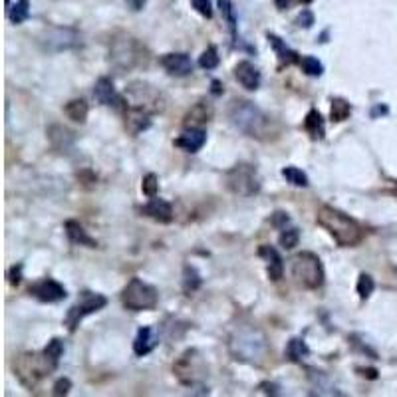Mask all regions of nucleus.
I'll return each instance as SVG.
<instances>
[{
    "label": "nucleus",
    "instance_id": "e433bc0d",
    "mask_svg": "<svg viewBox=\"0 0 397 397\" xmlns=\"http://www.w3.org/2000/svg\"><path fill=\"white\" fill-rule=\"evenodd\" d=\"M191 2H193V8H195L201 16H205V19H210V16H213L210 0H191Z\"/></svg>",
    "mask_w": 397,
    "mask_h": 397
},
{
    "label": "nucleus",
    "instance_id": "7ed1b4c3",
    "mask_svg": "<svg viewBox=\"0 0 397 397\" xmlns=\"http://www.w3.org/2000/svg\"><path fill=\"white\" fill-rule=\"evenodd\" d=\"M292 276L296 282L308 288V290H318L324 284V266L322 261L314 252H298L292 258Z\"/></svg>",
    "mask_w": 397,
    "mask_h": 397
},
{
    "label": "nucleus",
    "instance_id": "a878e982",
    "mask_svg": "<svg viewBox=\"0 0 397 397\" xmlns=\"http://www.w3.org/2000/svg\"><path fill=\"white\" fill-rule=\"evenodd\" d=\"M201 284H203V278H201L199 270L191 265L185 266L183 268V290L187 294H193V292H197L201 288Z\"/></svg>",
    "mask_w": 397,
    "mask_h": 397
},
{
    "label": "nucleus",
    "instance_id": "dca6fc26",
    "mask_svg": "<svg viewBox=\"0 0 397 397\" xmlns=\"http://www.w3.org/2000/svg\"><path fill=\"white\" fill-rule=\"evenodd\" d=\"M195 361H197V352L195 350H187L179 361L175 363V374H177V378L181 379L185 385H195L197 383V368H195Z\"/></svg>",
    "mask_w": 397,
    "mask_h": 397
},
{
    "label": "nucleus",
    "instance_id": "f8f14e48",
    "mask_svg": "<svg viewBox=\"0 0 397 397\" xmlns=\"http://www.w3.org/2000/svg\"><path fill=\"white\" fill-rule=\"evenodd\" d=\"M159 62L169 76L185 77L193 72V62L187 54H165Z\"/></svg>",
    "mask_w": 397,
    "mask_h": 397
},
{
    "label": "nucleus",
    "instance_id": "5701e85b",
    "mask_svg": "<svg viewBox=\"0 0 397 397\" xmlns=\"http://www.w3.org/2000/svg\"><path fill=\"white\" fill-rule=\"evenodd\" d=\"M304 130H306V133H308L314 141L324 139L326 125H324V117H322L318 110H310V112H308L306 119H304Z\"/></svg>",
    "mask_w": 397,
    "mask_h": 397
},
{
    "label": "nucleus",
    "instance_id": "39448f33",
    "mask_svg": "<svg viewBox=\"0 0 397 397\" xmlns=\"http://www.w3.org/2000/svg\"><path fill=\"white\" fill-rule=\"evenodd\" d=\"M225 183H227L228 191L241 197H252L261 191L258 173L248 163H239L232 169H228L225 173Z\"/></svg>",
    "mask_w": 397,
    "mask_h": 397
},
{
    "label": "nucleus",
    "instance_id": "f257e3e1",
    "mask_svg": "<svg viewBox=\"0 0 397 397\" xmlns=\"http://www.w3.org/2000/svg\"><path fill=\"white\" fill-rule=\"evenodd\" d=\"M227 115L230 123L239 132L246 133L248 137L268 141L278 135V128L274 125V121L258 106H254L248 99H232L228 106Z\"/></svg>",
    "mask_w": 397,
    "mask_h": 397
},
{
    "label": "nucleus",
    "instance_id": "72a5a7b5",
    "mask_svg": "<svg viewBox=\"0 0 397 397\" xmlns=\"http://www.w3.org/2000/svg\"><path fill=\"white\" fill-rule=\"evenodd\" d=\"M298 241H300V230L298 228H284L282 232H280V237H278V243L286 250L294 248V246L298 245Z\"/></svg>",
    "mask_w": 397,
    "mask_h": 397
},
{
    "label": "nucleus",
    "instance_id": "a211bd4d",
    "mask_svg": "<svg viewBox=\"0 0 397 397\" xmlns=\"http://www.w3.org/2000/svg\"><path fill=\"white\" fill-rule=\"evenodd\" d=\"M266 38H268L272 50H274L276 56H278V68H286V66H292V64H300L302 58H298V54H296L292 48H288L286 42H282V38H278L276 34H270V32L266 34Z\"/></svg>",
    "mask_w": 397,
    "mask_h": 397
},
{
    "label": "nucleus",
    "instance_id": "6ab92c4d",
    "mask_svg": "<svg viewBox=\"0 0 397 397\" xmlns=\"http://www.w3.org/2000/svg\"><path fill=\"white\" fill-rule=\"evenodd\" d=\"M210 117H213V106L208 101H199L187 112L183 123H185L187 130L189 128H203L205 123L210 121Z\"/></svg>",
    "mask_w": 397,
    "mask_h": 397
},
{
    "label": "nucleus",
    "instance_id": "bb28decb",
    "mask_svg": "<svg viewBox=\"0 0 397 397\" xmlns=\"http://www.w3.org/2000/svg\"><path fill=\"white\" fill-rule=\"evenodd\" d=\"M44 356H46V359L50 361V365L56 370L58 363H60V358L64 356V341L58 340V338H54V340L48 341V346L44 348V352H42Z\"/></svg>",
    "mask_w": 397,
    "mask_h": 397
},
{
    "label": "nucleus",
    "instance_id": "c756f323",
    "mask_svg": "<svg viewBox=\"0 0 397 397\" xmlns=\"http://www.w3.org/2000/svg\"><path fill=\"white\" fill-rule=\"evenodd\" d=\"M282 177L294 187H308V175L300 171L298 167H284L282 169Z\"/></svg>",
    "mask_w": 397,
    "mask_h": 397
},
{
    "label": "nucleus",
    "instance_id": "4c0bfd02",
    "mask_svg": "<svg viewBox=\"0 0 397 397\" xmlns=\"http://www.w3.org/2000/svg\"><path fill=\"white\" fill-rule=\"evenodd\" d=\"M72 389V381L68 378L58 379L56 385H54V396H66L68 392Z\"/></svg>",
    "mask_w": 397,
    "mask_h": 397
},
{
    "label": "nucleus",
    "instance_id": "0eeeda50",
    "mask_svg": "<svg viewBox=\"0 0 397 397\" xmlns=\"http://www.w3.org/2000/svg\"><path fill=\"white\" fill-rule=\"evenodd\" d=\"M50 370H54V368L50 365V361L46 359L44 354H42V358H38L36 354H24L16 359V376L26 387H34L36 381L42 376H46Z\"/></svg>",
    "mask_w": 397,
    "mask_h": 397
},
{
    "label": "nucleus",
    "instance_id": "1a4fd4ad",
    "mask_svg": "<svg viewBox=\"0 0 397 397\" xmlns=\"http://www.w3.org/2000/svg\"><path fill=\"white\" fill-rule=\"evenodd\" d=\"M30 294L34 298H38L40 302L50 304L60 302V300H64L68 296L66 288L60 282H56V280H52V278H44V280H40L34 286H30Z\"/></svg>",
    "mask_w": 397,
    "mask_h": 397
},
{
    "label": "nucleus",
    "instance_id": "2f4dec72",
    "mask_svg": "<svg viewBox=\"0 0 397 397\" xmlns=\"http://www.w3.org/2000/svg\"><path fill=\"white\" fill-rule=\"evenodd\" d=\"M300 68L304 70V74L312 77H318L324 74V66H322L320 60H316L314 56H304L300 60Z\"/></svg>",
    "mask_w": 397,
    "mask_h": 397
},
{
    "label": "nucleus",
    "instance_id": "ddd939ff",
    "mask_svg": "<svg viewBox=\"0 0 397 397\" xmlns=\"http://www.w3.org/2000/svg\"><path fill=\"white\" fill-rule=\"evenodd\" d=\"M205 141H207V133L203 128H189L175 139V147L187 153H197L205 145Z\"/></svg>",
    "mask_w": 397,
    "mask_h": 397
},
{
    "label": "nucleus",
    "instance_id": "4be33fe9",
    "mask_svg": "<svg viewBox=\"0 0 397 397\" xmlns=\"http://www.w3.org/2000/svg\"><path fill=\"white\" fill-rule=\"evenodd\" d=\"M66 234H68V239L74 245L88 246V248H95L97 246V243L84 230V227L77 221H66Z\"/></svg>",
    "mask_w": 397,
    "mask_h": 397
},
{
    "label": "nucleus",
    "instance_id": "473e14b6",
    "mask_svg": "<svg viewBox=\"0 0 397 397\" xmlns=\"http://www.w3.org/2000/svg\"><path fill=\"white\" fill-rule=\"evenodd\" d=\"M219 62H221V58H219V52H217L215 46H208L207 50L201 54V58H199V66L203 70H215L219 66Z\"/></svg>",
    "mask_w": 397,
    "mask_h": 397
},
{
    "label": "nucleus",
    "instance_id": "2eb2a0df",
    "mask_svg": "<svg viewBox=\"0 0 397 397\" xmlns=\"http://www.w3.org/2000/svg\"><path fill=\"white\" fill-rule=\"evenodd\" d=\"M234 77L239 80V84L246 88V90H250V92H254V90H258V86H261V72H258V68L252 64V62H239L237 66H234Z\"/></svg>",
    "mask_w": 397,
    "mask_h": 397
},
{
    "label": "nucleus",
    "instance_id": "a19ab883",
    "mask_svg": "<svg viewBox=\"0 0 397 397\" xmlns=\"http://www.w3.org/2000/svg\"><path fill=\"white\" fill-rule=\"evenodd\" d=\"M22 265L19 266H12L10 268V272H8V280H10V284H14V286H19L20 280H22Z\"/></svg>",
    "mask_w": 397,
    "mask_h": 397
},
{
    "label": "nucleus",
    "instance_id": "4468645a",
    "mask_svg": "<svg viewBox=\"0 0 397 397\" xmlns=\"http://www.w3.org/2000/svg\"><path fill=\"white\" fill-rule=\"evenodd\" d=\"M141 215L149 217V219L157 221V223L167 225V223L173 221V207H171L165 199L152 197V201H149L147 205H143V207H141Z\"/></svg>",
    "mask_w": 397,
    "mask_h": 397
},
{
    "label": "nucleus",
    "instance_id": "6e6552de",
    "mask_svg": "<svg viewBox=\"0 0 397 397\" xmlns=\"http://www.w3.org/2000/svg\"><path fill=\"white\" fill-rule=\"evenodd\" d=\"M125 95L132 97L130 106H139L143 110H149L152 114L163 110V106H161L163 97H161V94L157 90H153L152 86H147V84H133L132 88H128Z\"/></svg>",
    "mask_w": 397,
    "mask_h": 397
},
{
    "label": "nucleus",
    "instance_id": "58836bf2",
    "mask_svg": "<svg viewBox=\"0 0 397 397\" xmlns=\"http://www.w3.org/2000/svg\"><path fill=\"white\" fill-rule=\"evenodd\" d=\"M296 24H298L300 28H310V26L314 24V14H312L310 10H302V14L296 19Z\"/></svg>",
    "mask_w": 397,
    "mask_h": 397
},
{
    "label": "nucleus",
    "instance_id": "c9c22d12",
    "mask_svg": "<svg viewBox=\"0 0 397 397\" xmlns=\"http://www.w3.org/2000/svg\"><path fill=\"white\" fill-rule=\"evenodd\" d=\"M143 193L152 199V197H157V191H159V181H157V175L155 173H147L143 177V185H141Z\"/></svg>",
    "mask_w": 397,
    "mask_h": 397
},
{
    "label": "nucleus",
    "instance_id": "b1692460",
    "mask_svg": "<svg viewBox=\"0 0 397 397\" xmlns=\"http://www.w3.org/2000/svg\"><path fill=\"white\" fill-rule=\"evenodd\" d=\"M306 356H310V348L306 346L302 338H292L286 346V358L294 363H300Z\"/></svg>",
    "mask_w": 397,
    "mask_h": 397
},
{
    "label": "nucleus",
    "instance_id": "f03ea898",
    "mask_svg": "<svg viewBox=\"0 0 397 397\" xmlns=\"http://www.w3.org/2000/svg\"><path fill=\"white\" fill-rule=\"evenodd\" d=\"M316 221H318V225L324 230H328L334 237V241L338 243V246H356L365 237V230L361 228L358 221H354L346 213L330 207V205H322L318 208Z\"/></svg>",
    "mask_w": 397,
    "mask_h": 397
},
{
    "label": "nucleus",
    "instance_id": "20e7f679",
    "mask_svg": "<svg viewBox=\"0 0 397 397\" xmlns=\"http://www.w3.org/2000/svg\"><path fill=\"white\" fill-rule=\"evenodd\" d=\"M159 302V294L152 284L143 282L141 278H132L121 290V304L132 312L153 310Z\"/></svg>",
    "mask_w": 397,
    "mask_h": 397
},
{
    "label": "nucleus",
    "instance_id": "79ce46f5",
    "mask_svg": "<svg viewBox=\"0 0 397 397\" xmlns=\"http://www.w3.org/2000/svg\"><path fill=\"white\" fill-rule=\"evenodd\" d=\"M125 2H128V6L132 8L133 12H139V10L145 6V2H147V0H125Z\"/></svg>",
    "mask_w": 397,
    "mask_h": 397
},
{
    "label": "nucleus",
    "instance_id": "9d476101",
    "mask_svg": "<svg viewBox=\"0 0 397 397\" xmlns=\"http://www.w3.org/2000/svg\"><path fill=\"white\" fill-rule=\"evenodd\" d=\"M94 95L99 104H104V106H108V108H114V110H123V108H125L123 97L115 92L114 82H112L110 77H99V80L95 82Z\"/></svg>",
    "mask_w": 397,
    "mask_h": 397
},
{
    "label": "nucleus",
    "instance_id": "412c9836",
    "mask_svg": "<svg viewBox=\"0 0 397 397\" xmlns=\"http://www.w3.org/2000/svg\"><path fill=\"white\" fill-rule=\"evenodd\" d=\"M155 346H157V336H155L153 328H147V326L139 328V332H137V336H135V341H133V352H135V356H147V354H152Z\"/></svg>",
    "mask_w": 397,
    "mask_h": 397
},
{
    "label": "nucleus",
    "instance_id": "cd10ccee",
    "mask_svg": "<svg viewBox=\"0 0 397 397\" xmlns=\"http://www.w3.org/2000/svg\"><path fill=\"white\" fill-rule=\"evenodd\" d=\"M350 114H352V106H350L346 99H341V97L332 99V110H330V117H332V121H336V123L346 121V119L350 117Z\"/></svg>",
    "mask_w": 397,
    "mask_h": 397
},
{
    "label": "nucleus",
    "instance_id": "a18cd8bd",
    "mask_svg": "<svg viewBox=\"0 0 397 397\" xmlns=\"http://www.w3.org/2000/svg\"><path fill=\"white\" fill-rule=\"evenodd\" d=\"M274 2H276V6H278L280 10H284V8L288 6V0H274Z\"/></svg>",
    "mask_w": 397,
    "mask_h": 397
},
{
    "label": "nucleus",
    "instance_id": "de8ad7c7",
    "mask_svg": "<svg viewBox=\"0 0 397 397\" xmlns=\"http://www.w3.org/2000/svg\"><path fill=\"white\" fill-rule=\"evenodd\" d=\"M298 2H302V4H310L312 0H298Z\"/></svg>",
    "mask_w": 397,
    "mask_h": 397
},
{
    "label": "nucleus",
    "instance_id": "c85d7f7f",
    "mask_svg": "<svg viewBox=\"0 0 397 397\" xmlns=\"http://www.w3.org/2000/svg\"><path fill=\"white\" fill-rule=\"evenodd\" d=\"M219 2V8H221V14L223 19L227 20L228 30L232 34V40H237V12H234V6L230 0H217Z\"/></svg>",
    "mask_w": 397,
    "mask_h": 397
},
{
    "label": "nucleus",
    "instance_id": "9b49d317",
    "mask_svg": "<svg viewBox=\"0 0 397 397\" xmlns=\"http://www.w3.org/2000/svg\"><path fill=\"white\" fill-rule=\"evenodd\" d=\"M149 125H152V112L149 110H143L139 106H128L125 108V128L133 135L149 130Z\"/></svg>",
    "mask_w": 397,
    "mask_h": 397
},
{
    "label": "nucleus",
    "instance_id": "aec40b11",
    "mask_svg": "<svg viewBox=\"0 0 397 397\" xmlns=\"http://www.w3.org/2000/svg\"><path fill=\"white\" fill-rule=\"evenodd\" d=\"M56 42V50H66V48H74L80 44V36H77L74 30L70 28H56L52 32H48V40H46V46L50 48L52 44Z\"/></svg>",
    "mask_w": 397,
    "mask_h": 397
},
{
    "label": "nucleus",
    "instance_id": "37998d69",
    "mask_svg": "<svg viewBox=\"0 0 397 397\" xmlns=\"http://www.w3.org/2000/svg\"><path fill=\"white\" fill-rule=\"evenodd\" d=\"M358 372L363 376V378H370V379L378 378V372H376V370H361V368H358Z\"/></svg>",
    "mask_w": 397,
    "mask_h": 397
},
{
    "label": "nucleus",
    "instance_id": "393cba45",
    "mask_svg": "<svg viewBox=\"0 0 397 397\" xmlns=\"http://www.w3.org/2000/svg\"><path fill=\"white\" fill-rule=\"evenodd\" d=\"M64 112H66V115H68L72 121H76V123H86V117H88L90 108H88V104H86L84 99H72L70 104H66Z\"/></svg>",
    "mask_w": 397,
    "mask_h": 397
},
{
    "label": "nucleus",
    "instance_id": "f3484780",
    "mask_svg": "<svg viewBox=\"0 0 397 397\" xmlns=\"http://www.w3.org/2000/svg\"><path fill=\"white\" fill-rule=\"evenodd\" d=\"M258 256H263L266 261V270H268V276L270 280H280L284 274V261L282 256L278 254V250L274 246H261L258 248Z\"/></svg>",
    "mask_w": 397,
    "mask_h": 397
},
{
    "label": "nucleus",
    "instance_id": "ea45409f",
    "mask_svg": "<svg viewBox=\"0 0 397 397\" xmlns=\"http://www.w3.org/2000/svg\"><path fill=\"white\" fill-rule=\"evenodd\" d=\"M288 223H290V217L286 213H274V217H272V225L274 227L284 228Z\"/></svg>",
    "mask_w": 397,
    "mask_h": 397
},
{
    "label": "nucleus",
    "instance_id": "7c9ffc66",
    "mask_svg": "<svg viewBox=\"0 0 397 397\" xmlns=\"http://www.w3.org/2000/svg\"><path fill=\"white\" fill-rule=\"evenodd\" d=\"M30 14V2L28 0H19L12 8H8V16L14 24H22Z\"/></svg>",
    "mask_w": 397,
    "mask_h": 397
},
{
    "label": "nucleus",
    "instance_id": "f704fd0d",
    "mask_svg": "<svg viewBox=\"0 0 397 397\" xmlns=\"http://www.w3.org/2000/svg\"><path fill=\"white\" fill-rule=\"evenodd\" d=\"M358 294L361 300H365V298H370L372 296V292H374V288H376V282H374V278L370 276V274H359L358 278Z\"/></svg>",
    "mask_w": 397,
    "mask_h": 397
},
{
    "label": "nucleus",
    "instance_id": "49530a36",
    "mask_svg": "<svg viewBox=\"0 0 397 397\" xmlns=\"http://www.w3.org/2000/svg\"><path fill=\"white\" fill-rule=\"evenodd\" d=\"M378 114H387V108H385V106H383V108H381V106L376 108V110H374V115H378Z\"/></svg>",
    "mask_w": 397,
    "mask_h": 397
},
{
    "label": "nucleus",
    "instance_id": "c03bdc74",
    "mask_svg": "<svg viewBox=\"0 0 397 397\" xmlns=\"http://www.w3.org/2000/svg\"><path fill=\"white\" fill-rule=\"evenodd\" d=\"M213 94L215 95L223 94V90H221V82H219V80H213Z\"/></svg>",
    "mask_w": 397,
    "mask_h": 397
},
{
    "label": "nucleus",
    "instance_id": "423d86ee",
    "mask_svg": "<svg viewBox=\"0 0 397 397\" xmlns=\"http://www.w3.org/2000/svg\"><path fill=\"white\" fill-rule=\"evenodd\" d=\"M106 304H108V298H106L104 294L88 292V290L82 292L77 304H74V306L68 310V314H66V326H68V330L74 334L77 330V326H80V322L84 320L86 316H90V314H94L97 310H101Z\"/></svg>",
    "mask_w": 397,
    "mask_h": 397
}]
</instances>
